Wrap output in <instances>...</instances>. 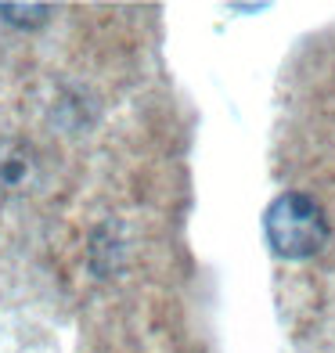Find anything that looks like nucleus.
I'll return each instance as SVG.
<instances>
[{
	"label": "nucleus",
	"mask_w": 335,
	"mask_h": 353,
	"mask_svg": "<svg viewBox=\"0 0 335 353\" xmlns=\"http://www.w3.org/2000/svg\"><path fill=\"white\" fill-rule=\"evenodd\" d=\"M267 242L285 260H307L321 252L328 242V220L325 210L303 191H285L263 213Z\"/></svg>",
	"instance_id": "1"
}]
</instances>
